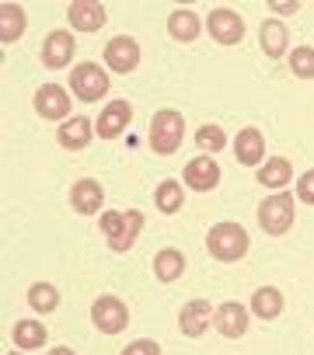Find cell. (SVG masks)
I'll list each match as a JSON object with an SVG mask.
<instances>
[{"mask_svg": "<svg viewBox=\"0 0 314 355\" xmlns=\"http://www.w3.org/2000/svg\"><path fill=\"white\" fill-rule=\"evenodd\" d=\"M206 248H210V254L220 258V261H238V258H245V251H248V234H245V227H238V223H217V227L206 234Z\"/></svg>", "mask_w": 314, "mask_h": 355, "instance_id": "obj_1", "label": "cell"}, {"mask_svg": "<svg viewBox=\"0 0 314 355\" xmlns=\"http://www.w3.org/2000/svg\"><path fill=\"white\" fill-rule=\"evenodd\" d=\"M182 136H185V122L179 112L165 108V112H157L154 122H150V146L157 153H175L182 146Z\"/></svg>", "mask_w": 314, "mask_h": 355, "instance_id": "obj_2", "label": "cell"}, {"mask_svg": "<svg viewBox=\"0 0 314 355\" xmlns=\"http://www.w3.org/2000/svg\"><path fill=\"white\" fill-rule=\"evenodd\" d=\"M143 230V216L136 213V209H129V213H105L101 216V234L108 237V244L115 248V251H129V244L136 241V234Z\"/></svg>", "mask_w": 314, "mask_h": 355, "instance_id": "obj_3", "label": "cell"}, {"mask_svg": "<svg viewBox=\"0 0 314 355\" xmlns=\"http://www.w3.org/2000/svg\"><path fill=\"white\" fill-rule=\"evenodd\" d=\"M70 87L81 101H98L108 91V73L98 63H81L70 70Z\"/></svg>", "mask_w": 314, "mask_h": 355, "instance_id": "obj_4", "label": "cell"}, {"mask_svg": "<svg viewBox=\"0 0 314 355\" xmlns=\"http://www.w3.org/2000/svg\"><path fill=\"white\" fill-rule=\"evenodd\" d=\"M258 223L265 234H286L290 223H293V199L286 192H276L269 196L262 206H258Z\"/></svg>", "mask_w": 314, "mask_h": 355, "instance_id": "obj_5", "label": "cell"}, {"mask_svg": "<svg viewBox=\"0 0 314 355\" xmlns=\"http://www.w3.org/2000/svg\"><path fill=\"white\" fill-rule=\"evenodd\" d=\"M91 320H94L98 331H105V334H119V331L126 327L129 313H126V303H119L115 296H98L94 306H91Z\"/></svg>", "mask_w": 314, "mask_h": 355, "instance_id": "obj_6", "label": "cell"}, {"mask_svg": "<svg viewBox=\"0 0 314 355\" xmlns=\"http://www.w3.org/2000/svg\"><path fill=\"white\" fill-rule=\"evenodd\" d=\"M206 25H210V35H213L220 46H234V42H241V35H245V21H241L231 8H217Z\"/></svg>", "mask_w": 314, "mask_h": 355, "instance_id": "obj_7", "label": "cell"}, {"mask_svg": "<svg viewBox=\"0 0 314 355\" xmlns=\"http://www.w3.org/2000/svg\"><path fill=\"white\" fill-rule=\"evenodd\" d=\"M105 60H108V67H112L115 73H129V70L140 63V46H136V39L115 35V39L105 46Z\"/></svg>", "mask_w": 314, "mask_h": 355, "instance_id": "obj_8", "label": "cell"}, {"mask_svg": "<svg viewBox=\"0 0 314 355\" xmlns=\"http://www.w3.org/2000/svg\"><path fill=\"white\" fill-rule=\"evenodd\" d=\"M35 112L42 119H67L70 112V94L60 87V84H46L35 91Z\"/></svg>", "mask_w": 314, "mask_h": 355, "instance_id": "obj_9", "label": "cell"}, {"mask_svg": "<svg viewBox=\"0 0 314 355\" xmlns=\"http://www.w3.org/2000/svg\"><path fill=\"white\" fill-rule=\"evenodd\" d=\"M67 18L77 32H98L105 25V4H98V0H77V4L67 8Z\"/></svg>", "mask_w": 314, "mask_h": 355, "instance_id": "obj_10", "label": "cell"}, {"mask_svg": "<svg viewBox=\"0 0 314 355\" xmlns=\"http://www.w3.org/2000/svg\"><path fill=\"white\" fill-rule=\"evenodd\" d=\"M220 182V164H213L210 157H196L185 164V185H192V192H210Z\"/></svg>", "mask_w": 314, "mask_h": 355, "instance_id": "obj_11", "label": "cell"}, {"mask_svg": "<svg viewBox=\"0 0 314 355\" xmlns=\"http://www.w3.org/2000/svg\"><path fill=\"white\" fill-rule=\"evenodd\" d=\"M213 324L224 338H241L248 331V310L241 303H220V310L213 313Z\"/></svg>", "mask_w": 314, "mask_h": 355, "instance_id": "obj_12", "label": "cell"}, {"mask_svg": "<svg viewBox=\"0 0 314 355\" xmlns=\"http://www.w3.org/2000/svg\"><path fill=\"white\" fill-rule=\"evenodd\" d=\"M70 202H74V209H77V213L91 216V213H98V209H101L105 192H101V185L94 182V178H81V182L74 185V192H70Z\"/></svg>", "mask_w": 314, "mask_h": 355, "instance_id": "obj_13", "label": "cell"}, {"mask_svg": "<svg viewBox=\"0 0 314 355\" xmlns=\"http://www.w3.org/2000/svg\"><path fill=\"white\" fill-rule=\"evenodd\" d=\"M70 56H74V35L70 32H53L46 39V46H42V63L60 70V67L70 63Z\"/></svg>", "mask_w": 314, "mask_h": 355, "instance_id": "obj_14", "label": "cell"}, {"mask_svg": "<svg viewBox=\"0 0 314 355\" xmlns=\"http://www.w3.org/2000/svg\"><path fill=\"white\" fill-rule=\"evenodd\" d=\"M129 119H133V108H129L126 101H112V105L98 115V136H105V139L119 136V132L129 125Z\"/></svg>", "mask_w": 314, "mask_h": 355, "instance_id": "obj_15", "label": "cell"}, {"mask_svg": "<svg viewBox=\"0 0 314 355\" xmlns=\"http://www.w3.org/2000/svg\"><path fill=\"white\" fill-rule=\"evenodd\" d=\"M210 320H213V306H210L206 300H192V303H185V310L179 313V324H182V331H185L189 338L203 334Z\"/></svg>", "mask_w": 314, "mask_h": 355, "instance_id": "obj_16", "label": "cell"}, {"mask_svg": "<svg viewBox=\"0 0 314 355\" xmlns=\"http://www.w3.org/2000/svg\"><path fill=\"white\" fill-rule=\"evenodd\" d=\"M60 146H67V150H81V146H88V139H91V122L84 119V115H77V119H67L63 125H60Z\"/></svg>", "mask_w": 314, "mask_h": 355, "instance_id": "obj_17", "label": "cell"}, {"mask_svg": "<svg viewBox=\"0 0 314 355\" xmlns=\"http://www.w3.org/2000/svg\"><path fill=\"white\" fill-rule=\"evenodd\" d=\"M234 153L241 164H258L262 153H265V143H262V132L258 129H241L238 139H234Z\"/></svg>", "mask_w": 314, "mask_h": 355, "instance_id": "obj_18", "label": "cell"}, {"mask_svg": "<svg viewBox=\"0 0 314 355\" xmlns=\"http://www.w3.org/2000/svg\"><path fill=\"white\" fill-rule=\"evenodd\" d=\"M154 272H157V279H161V282H175V279L185 272V258H182V251H175V248L157 251V258H154Z\"/></svg>", "mask_w": 314, "mask_h": 355, "instance_id": "obj_19", "label": "cell"}, {"mask_svg": "<svg viewBox=\"0 0 314 355\" xmlns=\"http://www.w3.org/2000/svg\"><path fill=\"white\" fill-rule=\"evenodd\" d=\"M25 32V11L18 4H0V42H15Z\"/></svg>", "mask_w": 314, "mask_h": 355, "instance_id": "obj_20", "label": "cell"}, {"mask_svg": "<svg viewBox=\"0 0 314 355\" xmlns=\"http://www.w3.org/2000/svg\"><path fill=\"white\" fill-rule=\"evenodd\" d=\"M279 310H283V296H279V289H272V286L255 289V296H251V313H255V317L272 320V317H279Z\"/></svg>", "mask_w": 314, "mask_h": 355, "instance_id": "obj_21", "label": "cell"}, {"mask_svg": "<svg viewBox=\"0 0 314 355\" xmlns=\"http://www.w3.org/2000/svg\"><path fill=\"white\" fill-rule=\"evenodd\" d=\"M290 178H293V164L283 160V157H272L269 164L258 167V182H262L265 189H283Z\"/></svg>", "mask_w": 314, "mask_h": 355, "instance_id": "obj_22", "label": "cell"}, {"mask_svg": "<svg viewBox=\"0 0 314 355\" xmlns=\"http://www.w3.org/2000/svg\"><path fill=\"white\" fill-rule=\"evenodd\" d=\"M168 32H172L179 42H192V39L199 35V18H196L192 11H175V15L168 18Z\"/></svg>", "mask_w": 314, "mask_h": 355, "instance_id": "obj_23", "label": "cell"}, {"mask_svg": "<svg viewBox=\"0 0 314 355\" xmlns=\"http://www.w3.org/2000/svg\"><path fill=\"white\" fill-rule=\"evenodd\" d=\"M154 202H157V209H161V213H179L182 202H185V192H182L179 182H165L161 189H157Z\"/></svg>", "mask_w": 314, "mask_h": 355, "instance_id": "obj_24", "label": "cell"}, {"mask_svg": "<svg viewBox=\"0 0 314 355\" xmlns=\"http://www.w3.org/2000/svg\"><path fill=\"white\" fill-rule=\"evenodd\" d=\"M262 49H265L269 56H283V53H286V25L265 21V25H262Z\"/></svg>", "mask_w": 314, "mask_h": 355, "instance_id": "obj_25", "label": "cell"}, {"mask_svg": "<svg viewBox=\"0 0 314 355\" xmlns=\"http://www.w3.org/2000/svg\"><path fill=\"white\" fill-rule=\"evenodd\" d=\"M28 303H32L39 313H53V310L60 306V293H56L49 282H35V286L28 289Z\"/></svg>", "mask_w": 314, "mask_h": 355, "instance_id": "obj_26", "label": "cell"}, {"mask_svg": "<svg viewBox=\"0 0 314 355\" xmlns=\"http://www.w3.org/2000/svg\"><path fill=\"white\" fill-rule=\"evenodd\" d=\"M15 341L28 352V348H42L46 345V327L42 324H35V320H22V324H15Z\"/></svg>", "mask_w": 314, "mask_h": 355, "instance_id": "obj_27", "label": "cell"}, {"mask_svg": "<svg viewBox=\"0 0 314 355\" xmlns=\"http://www.w3.org/2000/svg\"><path fill=\"white\" fill-rule=\"evenodd\" d=\"M290 70H293L297 77L311 80V77H314V49H311V46L293 49V53H290Z\"/></svg>", "mask_w": 314, "mask_h": 355, "instance_id": "obj_28", "label": "cell"}, {"mask_svg": "<svg viewBox=\"0 0 314 355\" xmlns=\"http://www.w3.org/2000/svg\"><path fill=\"white\" fill-rule=\"evenodd\" d=\"M196 143H199L206 153H217V150H224V146H227V136H224V129H220V125H203V129L196 132Z\"/></svg>", "mask_w": 314, "mask_h": 355, "instance_id": "obj_29", "label": "cell"}, {"mask_svg": "<svg viewBox=\"0 0 314 355\" xmlns=\"http://www.w3.org/2000/svg\"><path fill=\"white\" fill-rule=\"evenodd\" d=\"M122 355H161V345L150 341V338H140V341L126 345V352H122Z\"/></svg>", "mask_w": 314, "mask_h": 355, "instance_id": "obj_30", "label": "cell"}, {"mask_svg": "<svg viewBox=\"0 0 314 355\" xmlns=\"http://www.w3.org/2000/svg\"><path fill=\"white\" fill-rule=\"evenodd\" d=\"M297 196H300L307 206H314V171H304V174H300V182H297Z\"/></svg>", "mask_w": 314, "mask_h": 355, "instance_id": "obj_31", "label": "cell"}, {"mask_svg": "<svg viewBox=\"0 0 314 355\" xmlns=\"http://www.w3.org/2000/svg\"><path fill=\"white\" fill-rule=\"evenodd\" d=\"M269 8H272V15H293L297 11V4H276V0H272Z\"/></svg>", "mask_w": 314, "mask_h": 355, "instance_id": "obj_32", "label": "cell"}, {"mask_svg": "<svg viewBox=\"0 0 314 355\" xmlns=\"http://www.w3.org/2000/svg\"><path fill=\"white\" fill-rule=\"evenodd\" d=\"M49 355H74V352H70V348H53Z\"/></svg>", "mask_w": 314, "mask_h": 355, "instance_id": "obj_33", "label": "cell"}, {"mask_svg": "<svg viewBox=\"0 0 314 355\" xmlns=\"http://www.w3.org/2000/svg\"><path fill=\"white\" fill-rule=\"evenodd\" d=\"M8 355H25V352H8Z\"/></svg>", "mask_w": 314, "mask_h": 355, "instance_id": "obj_34", "label": "cell"}]
</instances>
